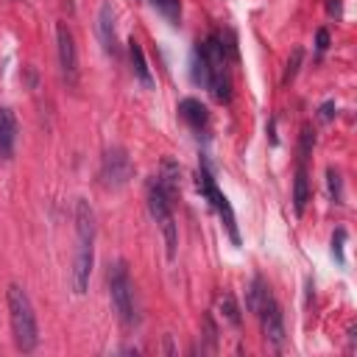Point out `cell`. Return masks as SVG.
<instances>
[{
    "label": "cell",
    "mask_w": 357,
    "mask_h": 357,
    "mask_svg": "<svg viewBox=\"0 0 357 357\" xmlns=\"http://www.w3.org/2000/svg\"><path fill=\"white\" fill-rule=\"evenodd\" d=\"M301 47H296L293 50V56L287 59V70H284V75H282V84H290L293 78H296V73H298V64H301Z\"/></svg>",
    "instance_id": "18"
},
{
    "label": "cell",
    "mask_w": 357,
    "mask_h": 357,
    "mask_svg": "<svg viewBox=\"0 0 357 357\" xmlns=\"http://www.w3.org/2000/svg\"><path fill=\"white\" fill-rule=\"evenodd\" d=\"M178 114H181V120H184L190 128H195V131H201V128L206 126V120H209L206 106H204L201 100H195V98H184V100L178 103Z\"/></svg>",
    "instance_id": "13"
},
{
    "label": "cell",
    "mask_w": 357,
    "mask_h": 357,
    "mask_svg": "<svg viewBox=\"0 0 357 357\" xmlns=\"http://www.w3.org/2000/svg\"><path fill=\"white\" fill-rule=\"evenodd\" d=\"M6 298H8V318H11L14 343L22 351H33L39 343V326H36V315H33V304H31L28 293L20 284H8Z\"/></svg>",
    "instance_id": "2"
},
{
    "label": "cell",
    "mask_w": 357,
    "mask_h": 357,
    "mask_svg": "<svg viewBox=\"0 0 357 357\" xmlns=\"http://www.w3.org/2000/svg\"><path fill=\"white\" fill-rule=\"evenodd\" d=\"M92 259H95V212L86 198H78V204H75V254H73V268H70V284H73L75 296L86 293Z\"/></svg>",
    "instance_id": "1"
},
{
    "label": "cell",
    "mask_w": 357,
    "mask_h": 357,
    "mask_svg": "<svg viewBox=\"0 0 357 357\" xmlns=\"http://www.w3.org/2000/svg\"><path fill=\"white\" fill-rule=\"evenodd\" d=\"M148 209H151L153 220L159 223V229H162V234H165L167 257L173 259V257H176V243H178V234H176V220H173L170 198L165 195V190L159 187V181H151V187H148Z\"/></svg>",
    "instance_id": "6"
},
{
    "label": "cell",
    "mask_w": 357,
    "mask_h": 357,
    "mask_svg": "<svg viewBox=\"0 0 357 357\" xmlns=\"http://www.w3.org/2000/svg\"><path fill=\"white\" fill-rule=\"evenodd\" d=\"M159 187L165 190V195L167 198H173L176 192H178V165L173 162V159H165L162 162V173H159Z\"/></svg>",
    "instance_id": "15"
},
{
    "label": "cell",
    "mask_w": 357,
    "mask_h": 357,
    "mask_svg": "<svg viewBox=\"0 0 357 357\" xmlns=\"http://www.w3.org/2000/svg\"><path fill=\"white\" fill-rule=\"evenodd\" d=\"M109 296H112V307L117 310L120 321L131 326L137 321V312H134V287H131L126 262H114L109 268Z\"/></svg>",
    "instance_id": "5"
},
{
    "label": "cell",
    "mask_w": 357,
    "mask_h": 357,
    "mask_svg": "<svg viewBox=\"0 0 357 357\" xmlns=\"http://www.w3.org/2000/svg\"><path fill=\"white\" fill-rule=\"evenodd\" d=\"M206 78H209V73H206V59H204L201 47H195V53H192V81L201 84V86H206Z\"/></svg>",
    "instance_id": "17"
},
{
    "label": "cell",
    "mask_w": 357,
    "mask_h": 357,
    "mask_svg": "<svg viewBox=\"0 0 357 357\" xmlns=\"http://www.w3.org/2000/svg\"><path fill=\"white\" fill-rule=\"evenodd\" d=\"M343 243H346V229H337V231L332 234V257L337 259V265L346 262V257H343Z\"/></svg>",
    "instance_id": "19"
},
{
    "label": "cell",
    "mask_w": 357,
    "mask_h": 357,
    "mask_svg": "<svg viewBox=\"0 0 357 357\" xmlns=\"http://www.w3.org/2000/svg\"><path fill=\"white\" fill-rule=\"evenodd\" d=\"M56 45H59V64H61V73L67 78L70 86L78 84V53H75V39H73V31L59 22L56 25Z\"/></svg>",
    "instance_id": "10"
},
{
    "label": "cell",
    "mask_w": 357,
    "mask_h": 357,
    "mask_svg": "<svg viewBox=\"0 0 357 357\" xmlns=\"http://www.w3.org/2000/svg\"><path fill=\"white\" fill-rule=\"evenodd\" d=\"M326 8H329V14H337V17H340V3H337V0H329Z\"/></svg>",
    "instance_id": "24"
},
{
    "label": "cell",
    "mask_w": 357,
    "mask_h": 357,
    "mask_svg": "<svg viewBox=\"0 0 357 357\" xmlns=\"http://www.w3.org/2000/svg\"><path fill=\"white\" fill-rule=\"evenodd\" d=\"M198 190L209 198V204L218 209V215H220V220H223V226L229 229V237H231V243L234 245H240V231H237V220H234V209H231V204H229V198L218 190V184H215V178L209 176V170L206 167H201L198 170Z\"/></svg>",
    "instance_id": "8"
},
{
    "label": "cell",
    "mask_w": 357,
    "mask_h": 357,
    "mask_svg": "<svg viewBox=\"0 0 357 357\" xmlns=\"http://www.w3.org/2000/svg\"><path fill=\"white\" fill-rule=\"evenodd\" d=\"M220 312H223L231 324H240V310H237V304H234L231 296H220Z\"/></svg>",
    "instance_id": "20"
},
{
    "label": "cell",
    "mask_w": 357,
    "mask_h": 357,
    "mask_svg": "<svg viewBox=\"0 0 357 357\" xmlns=\"http://www.w3.org/2000/svg\"><path fill=\"white\" fill-rule=\"evenodd\" d=\"M315 47H318V50H321V53H324V50H326V47H329V33H326V31H324V28H321V31H318V33H315Z\"/></svg>",
    "instance_id": "22"
},
{
    "label": "cell",
    "mask_w": 357,
    "mask_h": 357,
    "mask_svg": "<svg viewBox=\"0 0 357 357\" xmlns=\"http://www.w3.org/2000/svg\"><path fill=\"white\" fill-rule=\"evenodd\" d=\"M131 176H134V165H131L126 148H109L103 153V162H100V181H103V187L120 190V187L128 184Z\"/></svg>",
    "instance_id": "9"
},
{
    "label": "cell",
    "mask_w": 357,
    "mask_h": 357,
    "mask_svg": "<svg viewBox=\"0 0 357 357\" xmlns=\"http://www.w3.org/2000/svg\"><path fill=\"white\" fill-rule=\"evenodd\" d=\"M312 128L304 126L301 128V139H298V165H296V181H293V204H296V215L304 212L307 201H310V173H307V159L312 151Z\"/></svg>",
    "instance_id": "7"
},
{
    "label": "cell",
    "mask_w": 357,
    "mask_h": 357,
    "mask_svg": "<svg viewBox=\"0 0 357 357\" xmlns=\"http://www.w3.org/2000/svg\"><path fill=\"white\" fill-rule=\"evenodd\" d=\"M204 59H206V89L212 92L215 100H229L231 98V81H229V67H226V45L220 36H209L204 45H198Z\"/></svg>",
    "instance_id": "4"
},
{
    "label": "cell",
    "mask_w": 357,
    "mask_h": 357,
    "mask_svg": "<svg viewBox=\"0 0 357 357\" xmlns=\"http://www.w3.org/2000/svg\"><path fill=\"white\" fill-rule=\"evenodd\" d=\"M332 114H335V103L326 100V103L321 106V120H332Z\"/></svg>",
    "instance_id": "23"
},
{
    "label": "cell",
    "mask_w": 357,
    "mask_h": 357,
    "mask_svg": "<svg viewBox=\"0 0 357 357\" xmlns=\"http://www.w3.org/2000/svg\"><path fill=\"white\" fill-rule=\"evenodd\" d=\"M17 145V120L8 106H0V162H8L14 156Z\"/></svg>",
    "instance_id": "11"
},
{
    "label": "cell",
    "mask_w": 357,
    "mask_h": 357,
    "mask_svg": "<svg viewBox=\"0 0 357 357\" xmlns=\"http://www.w3.org/2000/svg\"><path fill=\"white\" fill-rule=\"evenodd\" d=\"M326 178H329V190H332V198L340 204V198H343V195H340V176H337V170H332V167H329V170H326Z\"/></svg>",
    "instance_id": "21"
},
{
    "label": "cell",
    "mask_w": 357,
    "mask_h": 357,
    "mask_svg": "<svg viewBox=\"0 0 357 357\" xmlns=\"http://www.w3.org/2000/svg\"><path fill=\"white\" fill-rule=\"evenodd\" d=\"M128 56H131V70H134V78L145 86V89H151L153 86V78H151V70H148V61H145V53H142V45L131 36L128 39Z\"/></svg>",
    "instance_id": "12"
},
{
    "label": "cell",
    "mask_w": 357,
    "mask_h": 357,
    "mask_svg": "<svg viewBox=\"0 0 357 357\" xmlns=\"http://www.w3.org/2000/svg\"><path fill=\"white\" fill-rule=\"evenodd\" d=\"M151 6H153L170 25H181V6H178V0H151Z\"/></svg>",
    "instance_id": "16"
},
{
    "label": "cell",
    "mask_w": 357,
    "mask_h": 357,
    "mask_svg": "<svg viewBox=\"0 0 357 357\" xmlns=\"http://www.w3.org/2000/svg\"><path fill=\"white\" fill-rule=\"evenodd\" d=\"M248 310L257 312L265 337L279 349L284 343V324H282V310L273 298V293L268 290V284L262 279H254L248 287Z\"/></svg>",
    "instance_id": "3"
},
{
    "label": "cell",
    "mask_w": 357,
    "mask_h": 357,
    "mask_svg": "<svg viewBox=\"0 0 357 357\" xmlns=\"http://www.w3.org/2000/svg\"><path fill=\"white\" fill-rule=\"evenodd\" d=\"M98 36L106 53H114V8L109 3L100 6L98 11Z\"/></svg>",
    "instance_id": "14"
}]
</instances>
